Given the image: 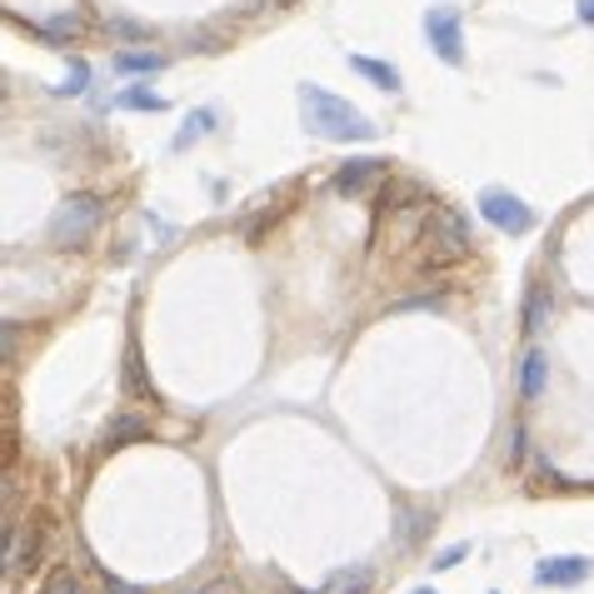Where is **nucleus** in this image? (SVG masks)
<instances>
[{"mask_svg":"<svg viewBox=\"0 0 594 594\" xmlns=\"http://www.w3.org/2000/svg\"><path fill=\"white\" fill-rule=\"evenodd\" d=\"M300 111H305V125H310L320 141H375V125L365 121L360 111H355L350 101H340V95L320 91V85H300Z\"/></svg>","mask_w":594,"mask_h":594,"instance_id":"nucleus-1","label":"nucleus"},{"mask_svg":"<svg viewBox=\"0 0 594 594\" xmlns=\"http://www.w3.org/2000/svg\"><path fill=\"white\" fill-rule=\"evenodd\" d=\"M101 195H71V201H61V211L51 215V245H61V250H71V245H85L91 240V231L101 225Z\"/></svg>","mask_w":594,"mask_h":594,"instance_id":"nucleus-2","label":"nucleus"},{"mask_svg":"<svg viewBox=\"0 0 594 594\" xmlns=\"http://www.w3.org/2000/svg\"><path fill=\"white\" fill-rule=\"evenodd\" d=\"M480 215L494 225V231H504V235L534 231V211L520 201V195H510V191H484L480 195Z\"/></svg>","mask_w":594,"mask_h":594,"instance_id":"nucleus-3","label":"nucleus"},{"mask_svg":"<svg viewBox=\"0 0 594 594\" xmlns=\"http://www.w3.org/2000/svg\"><path fill=\"white\" fill-rule=\"evenodd\" d=\"M424 35H430L434 55H440L444 65L464 61V35H460V11H454V6H440V11L424 16Z\"/></svg>","mask_w":594,"mask_h":594,"instance_id":"nucleus-4","label":"nucleus"},{"mask_svg":"<svg viewBox=\"0 0 594 594\" xmlns=\"http://www.w3.org/2000/svg\"><path fill=\"white\" fill-rule=\"evenodd\" d=\"M594 574L590 554H550V560L534 564V584H550V590H574Z\"/></svg>","mask_w":594,"mask_h":594,"instance_id":"nucleus-5","label":"nucleus"},{"mask_svg":"<svg viewBox=\"0 0 594 594\" xmlns=\"http://www.w3.org/2000/svg\"><path fill=\"white\" fill-rule=\"evenodd\" d=\"M385 175V161H350V165H340L335 171V191L340 195H360L370 181H380Z\"/></svg>","mask_w":594,"mask_h":594,"instance_id":"nucleus-6","label":"nucleus"},{"mask_svg":"<svg viewBox=\"0 0 594 594\" xmlns=\"http://www.w3.org/2000/svg\"><path fill=\"white\" fill-rule=\"evenodd\" d=\"M434 235H440V250L444 255H464V250H470V225H464L454 211L434 215Z\"/></svg>","mask_w":594,"mask_h":594,"instance_id":"nucleus-7","label":"nucleus"},{"mask_svg":"<svg viewBox=\"0 0 594 594\" xmlns=\"http://www.w3.org/2000/svg\"><path fill=\"white\" fill-rule=\"evenodd\" d=\"M135 440H151V420L145 414H121V420H111V430H105V450H125V444Z\"/></svg>","mask_w":594,"mask_h":594,"instance_id":"nucleus-8","label":"nucleus"},{"mask_svg":"<svg viewBox=\"0 0 594 594\" xmlns=\"http://www.w3.org/2000/svg\"><path fill=\"white\" fill-rule=\"evenodd\" d=\"M31 560H35V534L25 530V524H11V544H6V574L31 570Z\"/></svg>","mask_w":594,"mask_h":594,"instance_id":"nucleus-9","label":"nucleus"},{"mask_svg":"<svg viewBox=\"0 0 594 594\" xmlns=\"http://www.w3.org/2000/svg\"><path fill=\"white\" fill-rule=\"evenodd\" d=\"M550 310H554L550 285H530V295H524V330L540 335L544 325H550Z\"/></svg>","mask_w":594,"mask_h":594,"instance_id":"nucleus-10","label":"nucleus"},{"mask_svg":"<svg viewBox=\"0 0 594 594\" xmlns=\"http://www.w3.org/2000/svg\"><path fill=\"white\" fill-rule=\"evenodd\" d=\"M544 380H550V360H544L540 350H530V355H524V370H520V395H524V400H540Z\"/></svg>","mask_w":594,"mask_h":594,"instance_id":"nucleus-11","label":"nucleus"},{"mask_svg":"<svg viewBox=\"0 0 594 594\" xmlns=\"http://www.w3.org/2000/svg\"><path fill=\"white\" fill-rule=\"evenodd\" d=\"M350 71H360L365 81H375L380 91H400V71L385 61H370V55H350Z\"/></svg>","mask_w":594,"mask_h":594,"instance_id":"nucleus-12","label":"nucleus"},{"mask_svg":"<svg viewBox=\"0 0 594 594\" xmlns=\"http://www.w3.org/2000/svg\"><path fill=\"white\" fill-rule=\"evenodd\" d=\"M115 71H125V75H155V71H165V55H155V51H121V55H115Z\"/></svg>","mask_w":594,"mask_h":594,"instance_id":"nucleus-13","label":"nucleus"},{"mask_svg":"<svg viewBox=\"0 0 594 594\" xmlns=\"http://www.w3.org/2000/svg\"><path fill=\"white\" fill-rule=\"evenodd\" d=\"M115 105H121V111H165V101L155 91H145V85H131V91H121L115 95Z\"/></svg>","mask_w":594,"mask_h":594,"instance_id":"nucleus-14","label":"nucleus"},{"mask_svg":"<svg viewBox=\"0 0 594 594\" xmlns=\"http://www.w3.org/2000/svg\"><path fill=\"white\" fill-rule=\"evenodd\" d=\"M125 390L131 395H141V400H151V380H145V370H141V350H125Z\"/></svg>","mask_w":594,"mask_h":594,"instance_id":"nucleus-15","label":"nucleus"},{"mask_svg":"<svg viewBox=\"0 0 594 594\" xmlns=\"http://www.w3.org/2000/svg\"><path fill=\"white\" fill-rule=\"evenodd\" d=\"M41 35H51V41H71V35H81V16H55V21L41 25Z\"/></svg>","mask_w":594,"mask_h":594,"instance_id":"nucleus-16","label":"nucleus"},{"mask_svg":"<svg viewBox=\"0 0 594 594\" xmlns=\"http://www.w3.org/2000/svg\"><path fill=\"white\" fill-rule=\"evenodd\" d=\"M211 121H215L211 111H195V115H191V125H185V131L175 135V151H185V145H191V141H201V135H205V125H211Z\"/></svg>","mask_w":594,"mask_h":594,"instance_id":"nucleus-17","label":"nucleus"},{"mask_svg":"<svg viewBox=\"0 0 594 594\" xmlns=\"http://www.w3.org/2000/svg\"><path fill=\"white\" fill-rule=\"evenodd\" d=\"M365 590H370V574H355V580L350 574H340V580L325 584V594H365Z\"/></svg>","mask_w":594,"mask_h":594,"instance_id":"nucleus-18","label":"nucleus"},{"mask_svg":"<svg viewBox=\"0 0 594 594\" xmlns=\"http://www.w3.org/2000/svg\"><path fill=\"white\" fill-rule=\"evenodd\" d=\"M464 554H470V540H460V544H450V550H440V554L430 560V570H454Z\"/></svg>","mask_w":594,"mask_h":594,"instance_id":"nucleus-19","label":"nucleus"},{"mask_svg":"<svg viewBox=\"0 0 594 594\" xmlns=\"http://www.w3.org/2000/svg\"><path fill=\"white\" fill-rule=\"evenodd\" d=\"M41 594H85V590H81V580H75L71 570H61V574H51V584H45Z\"/></svg>","mask_w":594,"mask_h":594,"instance_id":"nucleus-20","label":"nucleus"},{"mask_svg":"<svg viewBox=\"0 0 594 594\" xmlns=\"http://www.w3.org/2000/svg\"><path fill=\"white\" fill-rule=\"evenodd\" d=\"M85 75H91V71H85V61H75L71 65V81H65L61 91H85Z\"/></svg>","mask_w":594,"mask_h":594,"instance_id":"nucleus-21","label":"nucleus"},{"mask_svg":"<svg viewBox=\"0 0 594 594\" xmlns=\"http://www.w3.org/2000/svg\"><path fill=\"white\" fill-rule=\"evenodd\" d=\"M111 31H115V35H141V25H131V21H111Z\"/></svg>","mask_w":594,"mask_h":594,"instance_id":"nucleus-22","label":"nucleus"},{"mask_svg":"<svg viewBox=\"0 0 594 594\" xmlns=\"http://www.w3.org/2000/svg\"><path fill=\"white\" fill-rule=\"evenodd\" d=\"M580 21L594 25V0H580Z\"/></svg>","mask_w":594,"mask_h":594,"instance_id":"nucleus-23","label":"nucleus"},{"mask_svg":"<svg viewBox=\"0 0 594 594\" xmlns=\"http://www.w3.org/2000/svg\"><path fill=\"white\" fill-rule=\"evenodd\" d=\"M191 594H231L225 584H205V590H191Z\"/></svg>","mask_w":594,"mask_h":594,"instance_id":"nucleus-24","label":"nucleus"},{"mask_svg":"<svg viewBox=\"0 0 594 594\" xmlns=\"http://www.w3.org/2000/svg\"><path fill=\"white\" fill-rule=\"evenodd\" d=\"M105 594H135V590H125V584H115V580H111V590H105Z\"/></svg>","mask_w":594,"mask_h":594,"instance_id":"nucleus-25","label":"nucleus"},{"mask_svg":"<svg viewBox=\"0 0 594 594\" xmlns=\"http://www.w3.org/2000/svg\"><path fill=\"white\" fill-rule=\"evenodd\" d=\"M414 594H440V590H414Z\"/></svg>","mask_w":594,"mask_h":594,"instance_id":"nucleus-26","label":"nucleus"}]
</instances>
